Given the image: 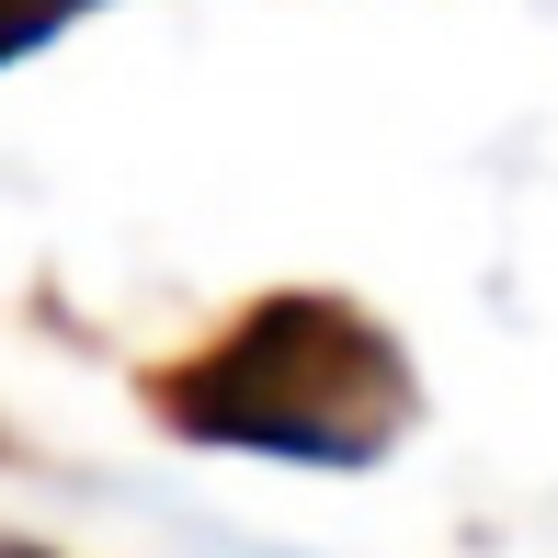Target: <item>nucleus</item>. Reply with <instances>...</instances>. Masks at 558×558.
<instances>
[{
	"label": "nucleus",
	"mask_w": 558,
	"mask_h": 558,
	"mask_svg": "<svg viewBox=\"0 0 558 558\" xmlns=\"http://www.w3.org/2000/svg\"><path fill=\"white\" fill-rule=\"evenodd\" d=\"M0 558H46V547H12V536H0Z\"/></svg>",
	"instance_id": "nucleus-3"
},
{
	"label": "nucleus",
	"mask_w": 558,
	"mask_h": 558,
	"mask_svg": "<svg viewBox=\"0 0 558 558\" xmlns=\"http://www.w3.org/2000/svg\"><path fill=\"white\" fill-rule=\"evenodd\" d=\"M104 0H0V69L12 58H35V46H58L69 23H92Z\"/></svg>",
	"instance_id": "nucleus-2"
},
{
	"label": "nucleus",
	"mask_w": 558,
	"mask_h": 558,
	"mask_svg": "<svg viewBox=\"0 0 558 558\" xmlns=\"http://www.w3.org/2000/svg\"><path fill=\"white\" fill-rule=\"evenodd\" d=\"M148 411L183 445L274 456V468H376L411 434V365L365 308L286 286L251 296L206 353L148 376Z\"/></svg>",
	"instance_id": "nucleus-1"
}]
</instances>
